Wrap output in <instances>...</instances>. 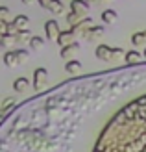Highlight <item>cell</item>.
I'll return each instance as SVG.
<instances>
[{
	"mask_svg": "<svg viewBox=\"0 0 146 152\" xmlns=\"http://www.w3.org/2000/svg\"><path fill=\"white\" fill-rule=\"evenodd\" d=\"M120 54H122V48H109V47H105V45H100L96 48V58L105 59V61H111V59L118 58Z\"/></svg>",
	"mask_w": 146,
	"mask_h": 152,
	"instance_id": "2",
	"label": "cell"
},
{
	"mask_svg": "<svg viewBox=\"0 0 146 152\" xmlns=\"http://www.w3.org/2000/svg\"><path fill=\"white\" fill-rule=\"evenodd\" d=\"M32 34H30V30H20V32L17 34V43H30V39H32Z\"/></svg>",
	"mask_w": 146,
	"mask_h": 152,
	"instance_id": "17",
	"label": "cell"
},
{
	"mask_svg": "<svg viewBox=\"0 0 146 152\" xmlns=\"http://www.w3.org/2000/svg\"><path fill=\"white\" fill-rule=\"evenodd\" d=\"M4 50H6V47H4V45H2V43H0V58H4V54H6V52H4Z\"/></svg>",
	"mask_w": 146,
	"mask_h": 152,
	"instance_id": "23",
	"label": "cell"
},
{
	"mask_svg": "<svg viewBox=\"0 0 146 152\" xmlns=\"http://www.w3.org/2000/svg\"><path fill=\"white\" fill-rule=\"evenodd\" d=\"M28 87H30V80L24 78V76H20V78H17L13 82V89L17 91V93H24Z\"/></svg>",
	"mask_w": 146,
	"mask_h": 152,
	"instance_id": "8",
	"label": "cell"
},
{
	"mask_svg": "<svg viewBox=\"0 0 146 152\" xmlns=\"http://www.w3.org/2000/svg\"><path fill=\"white\" fill-rule=\"evenodd\" d=\"M72 39H74V32H72V30H67V32H61V34L57 35V39H56V41L61 45V48H63V47H67V45L74 43Z\"/></svg>",
	"mask_w": 146,
	"mask_h": 152,
	"instance_id": "6",
	"label": "cell"
},
{
	"mask_svg": "<svg viewBox=\"0 0 146 152\" xmlns=\"http://www.w3.org/2000/svg\"><path fill=\"white\" fill-rule=\"evenodd\" d=\"M9 19V7L0 6V20H7Z\"/></svg>",
	"mask_w": 146,
	"mask_h": 152,
	"instance_id": "20",
	"label": "cell"
},
{
	"mask_svg": "<svg viewBox=\"0 0 146 152\" xmlns=\"http://www.w3.org/2000/svg\"><path fill=\"white\" fill-rule=\"evenodd\" d=\"M44 32H46V37H48V39H52V41H56L57 35L61 34L56 20H46V24H44Z\"/></svg>",
	"mask_w": 146,
	"mask_h": 152,
	"instance_id": "5",
	"label": "cell"
},
{
	"mask_svg": "<svg viewBox=\"0 0 146 152\" xmlns=\"http://www.w3.org/2000/svg\"><path fill=\"white\" fill-rule=\"evenodd\" d=\"M126 61L129 63V65H137L142 59V56H141V52H137V50H129V52H126Z\"/></svg>",
	"mask_w": 146,
	"mask_h": 152,
	"instance_id": "11",
	"label": "cell"
},
{
	"mask_svg": "<svg viewBox=\"0 0 146 152\" xmlns=\"http://www.w3.org/2000/svg\"><path fill=\"white\" fill-rule=\"evenodd\" d=\"M65 69H67V72L76 74V72H80V69H81V63H80V61H76V59H68V61H67V65H65Z\"/></svg>",
	"mask_w": 146,
	"mask_h": 152,
	"instance_id": "12",
	"label": "cell"
},
{
	"mask_svg": "<svg viewBox=\"0 0 146 152\" xmlns=\"http://www.w3.org/2000/svg\"><path fill=\"white\" fill-rule=\"evenodd\" d=\"M0 43H2L6 48H11L13 45H17V35H9V34H4V35H2V39H0Z\"/></svg>",
	"mask_w": 146,
	"mask_h": 152,
	"instance_id": "13",
	"label": "cell"
},
{
	"mask_svg": "<svg viewBox=\"0 0 146 152\" xmlns=\"http://www.w3.org/2000/svg\"><path fill=\"white\" fill-rule=\"evenodd\" d=\"M48 11H52L54 15H61L63 13V2L61 0H52L48 6Z\"/></svg>",
	"mask_w": 146,
	"mask_h": 152,
	"instance_id": "14",
	"label": "cell"
},
{
	"mask_svg": "<svg viewBox=\"0 0 146 152\" xmlns=\"http://www.w3.org/2000/svg\"><path fill=\"white\" fill-rule=\"evenodd\" d=\"M93 152H146V93L109 119Z\"/></svg>",
	"mask_w": 146,
	"mask_h": 152,
	"instance_id": "1",
	"label": "cell"
},
{
	"mask_svg": "<svg viewBox=\"0 0 146 152\" xmlns=\"http://www.w3.org/2000/svg\"><path fill=\"white\" fill-rule=\"evenodd\" d=\"M46 82H48V72H46V69H35V72H33V87H35V91H43L44 87H46Z\"/></svg>",
	"mask_w": 146,
	"mask_h": 152,
	"instance_id": "3",
	"label": "cell"
},
{
	"mask_svg": "<svg viewBox=\"0 0 146 152\" xmlns=\"http://www.w3.org/2000/svg\"><path fill=\"white\" fill-rule=\"evenodd\" d=\"M89 2L87 0H72L70 2V13H74V15H78V17L81 19V17H85V13L89 11Z\"/></svg>",
	"mask_w": 146,
	"mask_h": 152,
	"instance_id": "4",
	"label": "cell"
},
{
	"mask_svg": "<svg viewBox=\"0 0 146 152\" xmlns=\"http://www.w3.org/2000/svg\"><path fill=\"white\" fill-rule=\"evenodd\" d=\"M37 2H39V4L44 7V10H48V6H50V2H52V0H37Z\"/></svg>",
	"mask_w": 146,
	"mask_h": 152,
	"instance_id": "22",
	"label": "cell"
},
{
	"mask_svg": "<svg viewBox=\"0 0 146 152\" xmlns=\"http://www.w3.org/2000/svg\"><path fill=\"white\" fill-rule=\"evenodd\" d=\"M7 30V20H0V35H4Z\"/></svg>",
	"mask_w": 146,
	"mask_h": 152,
	"instance_id": "21",
	"label": "cell"
},
{
	"mask_svg": "<svg viewBox=\"0 0 146 152\" xmlns=\"http://www.w3.org/2000/svg\"><path fill=\"white\" fill-rule=\"evenodd\" d=\"M98 2H109V0H98Z\"/></svg>",
	"mask_w": 146,
	"mask_h": 152,
	"instance_id": "25",
	"label": "cell"
},
{
	"mask_svg": "<svg viewBox=\"0 0 146 152\" xmlns=\"http://www.w3.org/2000/svg\"><path fill=\"white\" fill-rule=\"evenodd\" d=\"M144 58H146V50H144Z\"/></svg>",
	"mask_w": 146,
	"mask_h": 152,
	"instance_id": "27",
	"label": "cell"
},
{
	"mask_svg": "<svg viewBox=\"0 0 146 152\" xmlns=\"http://www.w3.org/2000/svg\"><path fill=\"white\" fill-rule=\"evenodd\" d=\"M28 56H30V52L28 50H24V48H19L17 50V58H19V65L20 63H24L26 59H28Z\"/></svg>",
	"mask_w": 146,
	"mask_h": 152,
	"instance_id": "19",
	"label": "cell"
},
{
	"mask_svg": "<svg viewBox=\"0 0 146 152\" xmlns=\"http://www.w3.org/2000/svg\"><path fill=\"white\" fill-rule=\"evenodd\" d=\"M30 48H32V50H41L43 47H44V41L41 39V37H37V35H33L32 37V39H30Z\"/></svg>",
	"mask_w": 146,
	"mask_h": 152,
	"instance_id": "15",
	"label": "cell"
},
{
	"mask_svg": "<svg viewBox=\"0 0 146 152\" xmlns=\"http://www.w3.org/2000/svg\"><path fill=\"white\" fill-rule=\"evenodd\" d=\"M115 19H117V11L113 10H105L102 13V20L105 22V24H111V22H115Z\"/></svg>",
	"mask_w": 146,
	"mask_h": 152,
	"instance_id": "16",
	"label": "cell"
},
{
	"mask_svg": "<svg viewBox=\"0 0 146 152\" xmlns=\"http://www.w3.org/2000/svg\"><path fill=\"white\" fill-rule=\"evenodd\" d=\"M22 2H24V4H33L35 0H22Z\"/></svg>",
	"mask_w": 146,
	"mask_h": 152,
	"instance_id": "24",
	"label": "cell"
},
{
	"mask_svg": "<svg viewBox=\"0 0 146 152\" xmlns=\"http://www.w3.org/2000/svg\"><path fill=\"white\" fill-rule=\"evenodd\" d=\"M87 2H98V0H87Z\"/></svg>",
	"mask_w": 146,
	"mask_h": 152,
	"instance_id": "26",
	"label": "cell"
},
{
	"mask_svg": "<svg viewBox=\"0 0 146 152\" xmlns=\"http://www.w3.org/2000/svg\"><path fill=\"white\" fill-rule=\"evenodd\" d=\"M4 63L7 67H15V65H19V58H17V50H7L6 54H4Z\"/></svg>",
	"mask_w": 146,
	"mask_h": 152,
	"instance_id": "7",
	"label": "cell"
},
{
	"mask_svg": "<svg viewBox=\"0 0 146 152\" xmlns=\"http://www.w3.org/2000/svg\"><path fill=\"white\" fill-rule=\"evenodd\" d=\"M131 41H133V45H137V47L144 45V43H146V32H139V34H135V35L131 37Z\"/></svg>",
	"mask_w": 146,
	"mask_h": 152,
	"instance_id": "18",
	"label": "cell"
},
{
	"mask_svg": "<svg viewBox=\"0 0 146 152\" xmlns=\"http://www.w3.org/2000/svg\"><path fill=\"white\" fill-rule=\"evenodd\" d=\"M80 48V45L78 43H70V45H67V47H63L61 48V58H65V59H68L76 50Z\"/></svg>",
	"mask_w": 146,
	"mask_h": 152,
	"instance_id": "10",
	"label": "cell"
},
{
	"mask_svg": "<svg viewBox=\"0 0 146 152\" xmlns=\"http://www.w3.org/2000/svg\"><path fill=\"white\" fill-rule=\"evenodd\" d=\"M13 22H15V26H17L19 32H20V30H28L30 19H28V15H17V17L13 19Z\"/></svg>",
	"mask_w": 146,
	"mask_h": 152,
	"instance_id": "9",
	"label": "cell"
}]
</instances>
